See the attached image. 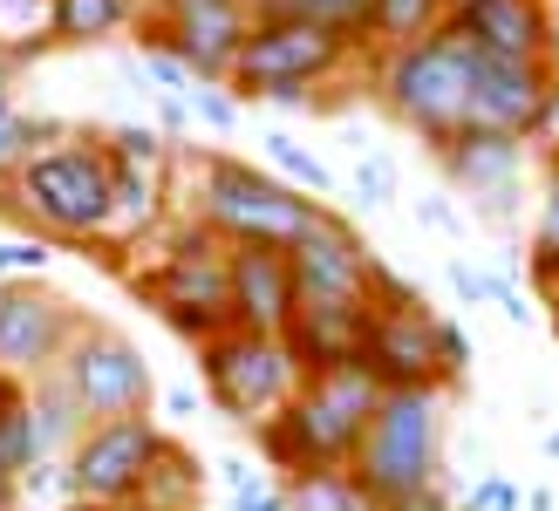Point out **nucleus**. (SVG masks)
I'll return each mask as SVG.
<instances>
[{
  "instance_id": "dca6fc26",
  "label": "nucleus",
  "mask_w": 559,
  "mask_h": 511,
  "mask_svg": "<svg viewBox=\"0 0 559 511\" xmlns=\"http://www.w3.org/2000/svg\"><path fill=\"white\" fill-rule=\"evenodd\" d=\"M552 0H471L451 14V27L478 55H506V62H546L552 48Z\"/></svg>"
},
{
  "instance_id": "2f4dec72",
  "label": "nucleus",
  "mask_w": 559,
  "mask_h": 511,
  "mask_svg": "<svg viewBox=\"0 0 559 511\" xmlns=\"http://www.w3.org/2000/svg\"><path fill=\"white\" fill-rule=\"evenodd\" d=\"M389 191H396V170H389V157H361V164H355V198H361V212L389 205Z\"/></svg>"
},
{
  "instance_id": "412c9836",
  "label": "nucleus",
  "mask_w": 559,
  "mask_h": 511,
  "mask_svg": "<svg viewBox=\"0 0 559 511\" xmlns=\"http://www.w3.org/2000/svg\"><path fill=\"white\" fill-rule=\"evenodd\" d=\"M443 21H451V0H376V55L430 41Z\"/></svg>"
},
{
  "instance_id": "6e6552de",
  "label": "nucleus",
  "mask_w": 559,
  "mask_h": 511,
  "mask_svg": "<svg viewBox=\"0 0 559 511\" xmlns=\"http://www.w3.org/2000/svg\"><path fill=\"white\" fill-rule=\"evenodd\" d=\"M355 55L361 48L348 35H334V27H321V21H260L239 48L226 90L266 96V103H307V90L348 75Z\"/></svg>"
},
{
  "instance_id": "e433bc0d",
  "label": "nucleus",
  "mask_w": 559,
  "mask_h": 511,
  "mask_svg": "<svg viewBox=\"0 0 559 511\" xmlns=\"http://www.w3.org/2000/svg\"><path fill=\"white\" fill-rule=\"evenodd\" d=\"M14 69H21V48L0 41V109H14Z\"/></svg>"
},
{
  "instance_id": "7c9ffc66",
  "label": "nucleus",
  "mask_w": 559,
  "mask_h": 511,
  "mask_svg": "<svg viewBox=\"0 0 559 511\" xmlns=\"http://www.w3.org/2000/svg\"><path fill=\"white\" fill-rule=\"evenodd\" d=\"M437 361H443V389H457L464 368H471V341H464V328L443 321V314H437Z\"/></svg>"
},
{
  "instance_id": "c03bdc74",
  "label": "nucleus",
  "mask_w": 559,
  "mask_h": 511,
  "mask_svg": "<svg viewBox=\"0 0 559 511\" xmlns=\"http://www.w3.org/2000/svg\"><path fill=\"white\" fill-rule=\"evenodd\" d=\"M0 8H48V0H0Z\"/></svg>"
},
{
  "instance_id": "4be33fe9",
  "label": "nucleus",
  "mask_w": 559,
  "mask_h": 511,
  "mask_svg": "<svg viewBox=\"0 0 559 511\" xmlns=\"http://www.w3.org/2000/svg\"><path fill=\"white\" fill-rule=\"evenodd\" d=\"M136 511H199V457L185 443H164V457L151 464V485L136 498Z\"/></svg>"
},
{
  "instance_id": "f704fd0d",
  "label": "nucleus",
  "mask_w": 559,
  "mask_h": 511,
  "mask_svg": "<svg viewBox=\"0 0 559 511\" xmlns=\"http://www.w3.org/2000/svg\"><path fill=\"white\" fill-rule=\"evenodd\" d=\"M233 511H287V485H273V477H260L253 491H233Z\"/></svg>"
},
{
  "instance_id": "4468645a",
  "label": "nucleus",
  "mask_w": 559,
  "mask_h": 511,
  "mask_svg": "<svg viewBox=\"0 0 559 511\" xmlns=\"http://www.w3.org/2000/svg\"><path fill=\"white\" fill-rule=\"evenodd\" d=\"M361 368H369L382 389H443L437 314L430 307H376L369 341H361Z\"/></svg>"
},
{
  "instance_id": "6ab92c4d",
  "label": "nucleus",
  "mask_w": 559,
  "mask_h": 511,
  "mask_svg": "<svg viewBox=\"0 0 559 511\" xmlns=\"http://www.w3.org/2000/svg\"><path fill=\"white\" fill-rule=\"evenodd\" d=\"M109 170H117V225H109V239H151L164 225V157L109 151Z\"/></svg>"
},
{
  "instance_id": "a878e982",
  "label": "nucleus",
  "mask_w": 559,
  "mask_h": 511,
  "mask_svg": "<svg viewBox=\"0 0 559 511\" xmlns=\"http://www.w3.org/2000/svg\"><path fill=\"white\" fill-rule=\"evenodd\" d=\"M41 136H69L55 117H21V109H0V191L14 185V170L35 157Z\"/></svg>"
},
{
  "instance_id": "0eeeda50",
  "label": "nucleus",
  "mask_w": 559,
  "mask_h": 511,
  "mask_svg": "<svg viewBox=\"0 0 559 511\" xmlns=\"http://www.w3.org/2000/svg\"><path fill=\"white\" fill-rule=\"evenodd\" d=\"M307 382V368L294 361L287 334H253V328H226L199 341V389L205 403L239 423V430H260L280 409L294 403V389Z\"/></svg>"
},
{
  "instance_id": "aec40b11",
  "label": "nucleus",
  "mask_w": 559,
  "mask_h": 511,
  "mask_svg": "<svg viewBox=\"0 0 559 511\" xmlns=\"http://www.w3.org/2000/svg\"><path fill=\"white\" fill-rule=\"evenodd\" d=\"M130 14H136V0H48V41L90 48V41H109Z\"/></svg>"
},
{
  "instance_id": "79ce46f5",
  "label": "nucleus",
  "mask_w": 559,
  "mask_h": 511,
  "mask_svg": "<svg viewBox=\"0 0 559 511\" xmlns=\"http://www.w3.org/2000/svg\"><path fill=\"white\" fill-rule=\"evenodd\" d=\"M546 62H552V75H559V21H552V48H546Z\"/></svg>"
},
{
  "instance_id": "de8ad7c7",
  "label": "nucleus",
  "mask_w": 559,
  "mask_h": 511,
  "mask_svg": "<svg viewBox=\"0 0 559 511\" xmlns=\"http://www.w3.org/2000/svg\"><path fill=\"white\" fill-rule=\"evenodd\" d=\"M552 164H559V151H552Z\"/></svg>"
},
{
  "instance_id": "c85d7f7f",
  "label": "nucleus",
  "mask_w": 559,
  "mask_h": 511,
  "mask_svg": "<svg viewBox=\"0 0 559 511\" xmlns=\"http://www.w3.org/2000/svg\"><path fill=\"white\" fill-rule=\"evenodd\" d=\"M457 511H525V498L506 471H478V485L457 498Z\"/></svg>"
},
{
  "instance_id": "9d476101",
  "label": "nucleus",
  "mask_w": 559,
  "mask_h": 511,
  "mask_svg": "<svg viewBox=\"0 0 559 511\" xmlns=\"http://www.w3.org/2000/svg\"><path fill=\"white\" fill-rule=\"evenodd\" d=\"M164 437L151 416H117V423H90L62 457V491L69 504H136L151 485V464L164 457Z\"/></svg>"
},
{
  "instance_id": "58836bf2",
  "label": "nucleus",
  "mask_w": 559,
  "mask_h": 511,
  "mask_svg": "<svg viewBox=\"0 0 559 511\" xmlns=\"http://www.w3.org/2000/svg\"><path fill=\"white\" fill-rule=\"evenodd\" d=\"M0 511H21V477L0 464Z\"/></svg>"
},
{
  "instance_id": "ea45409f",
  "label": "nucleus",
  "mask_w": 559,
  "mask_h": 511,
  "mask_svg": "<svg viewBox=\"0 0 559 511\" xmlns=\"http://www.w3.org/2000/svg\"><path fill=\"white\" fill-rule=\"evenodd\" d=\"M164 403H171V416H191V409H199V395H191V389H171Z\"/></svg>"
},
{
  "instance_id": "473e14b6",
  "label": "nucleus",
  "mask_w": 559,
  "mask_h": 511,
  "mask_svg": "<svg viewBox=\"0 0 559 511\" xmlns=\"http://www.w3.org/2000/svg\"><path fill=\"white\" fill-rule=\"evenodd\" d=\"M451 287L464 307H498V273H478L471 260H451Z\"/></svg>"
},
{
  "instance_id": "b1692460",
  "label": "nucleus",
  "mask_w": 559,
  "mask_h": 511,
  "mask_svg": "<svg viewBox=\"0 0 559 511\" xmlns=\"http://www.w3.org/2000/svg\"><path fill=\"white\" fill-rule=\"evenodd\" d=\"M539 294L559 300V164H546V191H539V218H533V246H525Z\"/></svg>"
},
{
  "instance_id": "a211bd4d",
  "label": "nucleus",
  "mask_w": 559,
  "mask_h": 511,
  "mask_svg": "<svg viewBox=\"0 0 559 511\" xmlns=\"http://www.w3.org/2000/svg\"><path fill=\"white\" fill-rule=\"evenodd\" d=\"M369 314L376 307H294L287 348L307 376H328V368H355L361 341H369Z\"/></svg>"
},
{
  "instance_id": "72a5a7b5",
  "label": "nucleus",
  "mask_w": 559,
  "mask_h": 511,
  "mask_svg": "<svg viewBox=\"0 0 559 511\" xmlns=\"http://www.w3.org/2000/svg\"><path fill=\"white\" fill-rule=\"evenodd\" d=\"M185 109H199V117H205L212 130H233V123H239V109H233L226 96H218V90H212V82H199V90H191V96H185Z\"/></svg>"
},
{
  "instance_id": "5701e85b",
  "label": "nucleus",
  "mask_w": 559,
  "mask_h": 511,
  "mask_svg": "<svg viewBox=\"0 0 559 511\" xmlns=\"http://www.w3.org/2000/svg\"><path fill=\"white\" fill-rule=\"evenodd\" d=\"M287 511H382V504L355 485V471H307L287 477Z\"/></svg>"
},
{
  "instance_id": "a19ab883",
  "label": "nucleus",
  "mask_w": 559,
  "mask_h": 511,
  "mask_svg": "<svg viewBox=\"0 0 559 511\" xmlns=\"http://www.w3.org/2000/svg\"><path fill=\"white\" fill-rule=\"evenodd\" d=\"M525 511H559V504H552V491H533V498H525Z\"/></svg>"
},
{
  "instance_id": "c756f323",
  "label": "nucleus",
  "mask_w": 559,
  "mask_h": 511,
  "mask_svg": "<svg viewBox=\"0 0 559 511\" xmlns=\"http://www.w3.org/2000/svg\"><path fill=\"white\" fill-rule=\"evenodd\" d=\"M41 266H48L41 239H0V287H14V280H41Z\"/></svg>"
},
{
  "instance_id": "49530a36",
  "label": "nucleus",
  "mask_w": 559,
  "mask_h": 511,
  "mask_svg": "<svg viewBox=\"0 0 559 511\" xmlns=\"http://www.w3.org/2000/svg\"><path fill=\"white\" fill-rule=\"evenodd\" d=\"M552 328H559V300H552Z\"/></svg>"
},
{
  "instance_id": "f257e3e1",
  "label": "nucleus",
  "mask_w": 559,
  "mask_h": 511,
  "mask_svg": "<svg viewBox=\"0 0 559 511\" xmlns=\"http://www.w3.org/2000/svg\"><path fill=\"white\" fill-rule=\"evenodd\" d=\"M376 403H382V382L361 361L355 368H328V376H307L294 389V403L253 430V450H260L266 471H280V485H287V477H307V471H348Z\"/></svg>"
},
{
  "instance_id": "4c0bfd02",
  "label": "nucleus",
  "mask_w": 559,
  "mask_h": 511,
  "mask_svg": "<svg viewBox=\"0 0 559 511\" xmlns=\"http://www.w3.org/2000/svg\"><path fill=\"white\" fill-rule=\"evenodd\" d=\"M424 218L437 225V233H457V212H451V205H443V198H424Z\"/></svg>"
},
{
  "instance_id": "393cba45",
  "label": "nucleus",
  "mask_w": 559,
  "mask_h": 511,
  "mask_svg": "<svg viewBox=\"0 0 559 511\" xmlns=\"http://www.w3.org/2000/svg\"><path fill=\"white\" fill-rule=\"evenodd\" d=\"M0 464H8L14 477H27V471H41V464H48L41 430H35V395H27V389L0 403Z\"/></svg>"
},
{
  "instance_id": "ddd939ff",
  "label": "nucleus",
  "mask_w": 559,
  "mask_h": 511,
  "mask_svg": "<svg viewBox=\"0 0 559 511\" xmlns=\"http://www.w3.org/2000/svg\"><path fill=\"white\" fill-rule=\"evenodd\" d=\"M559 109V75L552 62H506L478 55L471 62V123L464 130H506V136H539Z\"/></svg>"
},
{
  "instance_id": "f3484780",
  "label": "nucleus",
  "mask_w": 559,
  "mask_h": 511,
  "mask_svg": "<svg viewBox=\"0 0 559 511\" xmlns=\"http://www.w3.org/2000/svg\"><path fill=\"white\" fill-rule=\"evenodd\" d=\"M294 260L273 246H233V328L287 334L294 328Z\"/></svg>"
},
{
  "instance_id": "c9c22d12",
  "label": "nucleus",
  "mask_w": 559,
  "mask_h": 511,
  "mask_svg": "<svg viewBox=\"0 0 559 511\" xmlns=\"http://www.w3.org/2000/svg\"><path fill=\"white\" fill-rule=\"evenodd\" d=\"M389 511H457V498H451V491L437 485V491H416V498H403V504H389Z\"/></svg>"
},
{
  "instance_id": "37998d69",
  "label": "nucleus",
  "mask_w": 559,
  "mask_h": 511,
  "mask_svg": "<svg viewBox=\"0 0 559 511\" xmlns=\"http://www.w3.org/2000/svg\"><path fill=\"white\" fill-rule=\"evenodd\" d=\"M69 511H136V504H69Z\"/></svg>"
},
{
  "instance_id": "9b49d317",
  "label": "nucleus",
  "mask_w": 559,
  "mask_h": 511,
  "mask_svg": "<svg viewBox=\"0 0 559 511\" xmlns=\"http://www.w3.org/2000/svg\"><path fill=\"white\" fill-rule=\"evenodd\" d=\"M287 260H294V294H300V307H369L376 252H369V239H361L342 212H321Z\"/></svg>"
},
{
  "instance_id": "423d86ee",
  "label": "nucleus",
  "mask_w": 559,
  "mask_h": 511,
  "mask_svg": "<svg viewBox=\"0 0 559 511\" xmlns=\"http://www.w3.org/2000/svg\"><path fill=\"white\" fill-rule=\"evenodd\" d=\"M471 62H478V48L443 21L430 41L382 55L376 62V96H382L389 117L403 130H416L430 151H451L464 136V123H471Z\"/></svg>"
},
{
  "instance_id": "7ed1b4c3",
  "label": "nucleus",
  "mask_w": 559,
  "mask_h": 511,
  "mask_svg": "<svg viewBox=\"0 0 559 511\" xmlns=\"http://www.w3.org/2000/svg\"><path fill=\"white\" fill-rule=\"evenodd\" d=\"M328 205L321 198H307L294 185L266 178V170H253L246 157H226L212 151L199 157V170H191V212L212 239L226 246H273V252H294L307 239V225H314Z\"/></svg>"
},
{
  "instance_id": "1a4fd4ad",
  "label": "nucleus",
  "mask_w": 559,
  "mask_h": 511,
  "mask_svg": "<svg viewBox=\"0 0 559 511\" xmlns=\"http://www.w3.org/2000/svg\"><path fill=\"white\" fill-rule=\"evenodd\" d=\"M55 376H62V389L75 395V409L90 423L151 416V403H157V376H151L144 348H136L130 334L90 321V314H82V328H75V341H69V355H62Z\"/></svg>"
},
{
  "instance_id": "20e7f679",
  "label": "nucleus",
  "mask_w": 559,
  "mask_h": 511,
  "mask_svg": "<svg viewBox=\"0 0 559 511\" xmlns=\"http://www.w3.org/2000/svg\"><path fill=\"white\" fill-rule=\"evenodd\" d=\"M123 280L164 328H178L191 341V348L233 328V246L212 239L199 218H178L171 233H164L157 260L130 266Z\"/></svg>"
},
{
  "instance_id": "39448f33",
  "label": "nucleus",
  "mask_w": 559,
  "mask_h": 511,
  "mask_svg": "<svg viewBox=\"0 0 559 511\" xmlns=\"http://www.w3.org/2000/svg\"><path fill=\"white\" fill-rule=\"evenodd\" d=\"M443 403H451V389H382L369 430H361V450L348 464L355 485L382 511L443 485Z\"/></svg>"
},
{
  "instance_id": "bb28decb",
  "label": "nucleus",
  "mask_w": 559,
  "mask_h": 511,
  "mask_svg": "<svg viewBox=\"0 0 559 511\" xmlns=\"http://www.w3.org/2000/svg\"><path fill=\"white\" fill-rule=\"evenodd\" d=\"M307 21L348 35L355 48H376V0H307Z\"/></svg>"
},
{
  "instance_id": "f8f14e48",
  "label": "nucleus",
  "mask_w": 559,
  "mask_h": 511,
  "mask_svg": "<svg viewBox=\"0 0 559 511\" xmlns=\"http://www.w3.org/2000/svg\"><path fill=\"white\" fill-rule=\"evenodd\" d=\"M82 314L62 300V294H48L41 280H14V287H0V368L21 382H35V376H55L69 355V341H75Z\"/></svg>"
},
{
  "instance_id": "f03ea898",
  "label": "nucleus",
  "mask_w": 559,
  "mask_h": 511,
  "mask_svg": "<svg viewBox=\"0 0 559 511\" xmlns=\"http://www.w3.org/2000/svg\"><path fill=\"white\" fill-rule=\"evenodd\" d=\"M0 198H8L14 218L69 246H109V225H117V170H109V151L90 136L35 151Z\"/></svg>"
},
{
  "instance_id": "a18cd8bd",
  "label": "nucleus",
  "mask_w": 559,
  "mask_h": 511,
  "mask_svg": "<svg viewBox=\"0 0 559 511\" xmlns=\"http://www.w3.org/2000/svg\"><path fill=\"white\" fill-rule=\"evenodd\" d=\"M457 8H471V0H451V14H457Z\"/></svg>"
},
{
  "instance_id": "2eb2a0df",
  "label": "nucleus",
  "mask_w": 559,
  "mask_h": 511,
  "mask_svg": "<svg viewBox=\"0 0 559 511\" xmlns=\"http://www.w3.org/2000/svg\"><path fill=\"white\" fill-rule=\"evenodd\" d=\"M451 185L471 191V205L485 218H512L519 205V185H525V136H506V130H464L451 151H437Z\"/></svg>"
},
{
  "instance_id": "cd10ccee",
  "label": "nucleus",
  "mask_w": 559,
  "mask_h": 511,
  "mask_svg": "<svg viewBox=\"0 0 559 511\" xmlns=\"http://www.w3.org/2000/svg\"><path fill=\"white\" fill-rule=\"evenodd\" d=\"M260 144H266V157H273V164H280V170H287V178H294V191H307V198H334V178H328V170H321L314 157H307V151L294 144L287 130L260 136Z\"/></svg>"
}]
</instances>
